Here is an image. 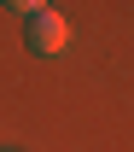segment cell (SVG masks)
I'll use <instances>...</instances> for the list:
<instances>
[{"label":"cell","mask_w":134,"mask_h":152,"mask_svg":"<svg viewBox=\"0 0 134 152\" xmlns=\"http://www.w3.org/2000/svg\"><path fill=\"white\" fill-rule=\"evenodd\" d=\"M23 47H29L35 58H58L64 47H70V23H64V12H53V6L29 12V23H23Z\"/></svg>","instance_id":"6da1fadb"},{"label":"cell","mask_w":134,"mask_h":152,"mask_svg":"<svg viewBox=\"0 0 134 152\" xmlns=\"http://www.w3.org/2000/svg\"><path fill=\"white\" fill-rule=\"evenodd\" d=\"M0 6H12V12H23V18H29V12H41V6H53V0H0Z\"/></svg>","instance_id":"7a4b0ae2"}]
</instances>
